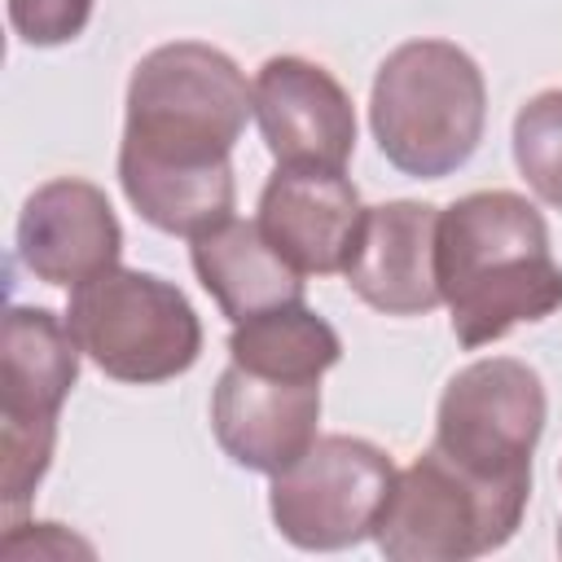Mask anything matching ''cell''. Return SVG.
Wrapping results in <instances>:
<instances>
[{"label":"cell","instance_id":"1","mask_svg":"<svg viewBox=\"0 0 562 562\" xmlns=\"http://www.w3.org/2000/svg\"><path fill=\"white\" fill-rule=\"evenodd\" d=\"M250 114V83L224 48L202 40L149 48L127 79L119 140V184L136 215L189 241L233 220V145Z\"/></svg>","mask_w":562,"mask_h":562},{"label":"cell","instance_id":"2","mask_svg":"<svg viewBox=\"0 0 562 562\" xmlns=\"http://www.w3.org/2000/svg\"><path fill=\"white\" fill-rule=\"evenodd\" d=\"M439 294L461 347H487L514 325L562 307V263L536 202L514 189H479L439 211Z\"/></svg>","mask_w":562,"mask_h":562},{"label":"cell","instance_id":"3","mask_svg":"<svg viewBox=\"0 0 562 562\" xmlns=\"http://www.w3.org/2000/svg\"><path fill=\"white\" fill-rule=\"evenodd\" d=\"M487 83L452 40H408L373 75L369 127L382 158L413 180H443L483 140Z\"/></svg>","mask_w":562,"mask_h":562},{"label":"cell","instance_id":"4","mask_svg":"<svg viewBox=\"0 0 562 562\" xmlns=\"http://www.w3.org/2000/svg\"><path fill=\"white\" fill-rule=\"evenodd\" d=\"M66 325L105 378L132 386L180 378L202 356V321L184 290L140 268H110L75 285Z\"/></svg>","mask_w":562,"mask_h":562},{"label":"cell","instance_id":"5","mask_svg":"<svg viewBox=\"0 0 562 562\" xmlns=\"http://www.w3.org/2000/svg\"><path fill=\"white\" fill-rule=\"evenodd\" d=\"M527 496L531 483H487L430 443L395 474L373 540L391 562L483 558L518 531Z\"/></svg>","mask_w":562,"mask_h":562},{"label":"cell","instance_id":"6","mask_svg":"<svg viewBox=\"0 0 562 562\" xmlns=\"http://www.w3.org/2000/svg\"><path fill=\"white\" fill-rule=\"evenodd\" d=\"M79 338L66 316L13 303L0 329V501L18 514L48 474L57 413L79 382Z\"/></svg>","mask_w":562,"mask_h":562},{"label":"cell","instance_id":"7","mask_svg":"<svg viewBox=\"0 0 562 562\" xmlns=\"http://www.w3.org/2000/svg\"><path fill=\"white\" fill-rule=\"evenodd\" d=\"M544 413L540 373L514 356H487L448 378L435 408V448L487 483H531Z\"/></svg>","mask_w":562,"mask_h":562},{"label":"cell","instance_id":"8","mask_svg":"<svg viewBox=\"0 0 562 562\" xmlns=\"http://www.w3.org/2000/svg\"><path fill=\"white\" fill-rule=\"evenodd\" d=\"M386 448L360 435H316V443L272 474L268 509L277 531L299 549H347L373 536L395 487Z\"/></svg>","mask_w":562,"mask_h":562},{"label":"cell","instance_id":"9","mask_svg":"<svg viewBox=\"0 0 562 562\" xmlns=\"http://www.w3.org/2000/svg\"><path fill=\"white\" fill-rule=\"evenodd\" d=\"M250 105L277 167L342 171L356 154V110L347 88L307 57H268L250 83Z\"/></svg>","mask_w":562,"mask_h":562},{"label":"cell","instance_id":"10","mask_svg":"<svg viewBox=\"0 0 562 562\" xmlns=\"http://www.w3.org/2000/svg\"><path fill=\"white\" fill-rule=\"evenodd\" d=\"M342 277L382 316H426L439 307V206L413 198L364 206Z\"/></svg>","mask_w":562,"mask_h":562},{"label":"cell","instance_id":"11","mask_svg":"<svg viewBox=\"0 0 562 562\" xmlns=\"http://www.w3.org/2000/svg\"><path fill=\"white\" fill-rule=\"evenodd\" d=\"M18 255L26 272L44 285L75 290L123 255V228L110 198L79 176H57L40 184L18 215Z\"/></svg>","mask_w":562,"mask_h":562},{"label":"cell","instance_id":"12","mask_svg":"<svg viewBox=\"0 0 562 562\" xmlns=\"http://www.w3.org/2000/svg\"><path fill=\"white\" fill-rule=\"evenodd\" d=\"M321 426V382H281L228 360L211 391V430L228 461L255 474L294 465Z\"/></svg>","mask_w":562,"mask_h":562},{"label":"cell","instance_id":"13","mask_svg":"<svg viewBox=\"0 0 562 562\" xmlns=\"http://www.w3.org/2000/svg\"><path fill=\"white\" fill-rule=\"evenodd\" d=\"M255 220L285 263H294L303 277H329L347 268L364 206L342 171L277 167L259 193Z\"/></svg>","mask_w":562,"mask_h":562},{"label":"cell","instance_id":"14","mask_svg":"<svg viewBox=\"0 0 562 562\" xmlns=\"http://www.w3.org/2000/svg\"><path fill=\"white\" fill-rule=\"evenodd\" d=\"M189 259L202 290L233 325L285 303H303V272L272 250L259 220H224L198 233L189 241Z\"/></svg>","mask_w":562,"mask_h":562},{"label":"cell","instance_id":"15","mask_svg":"<svg viewBox=\"0 0 562 562\" xmlns=\"http://www.w3.org/2000/svg\"><path fill=\"white\" fill-rule=\"evenodd\" d=\"M228 360L281 382H321L342 360V338L307 303H285L233 325Z\"/></svg>","mask_w":562,"mask_h":562},{"label":"cell","instance_id":"16","mask_svg":"<svg viewBox=\"0 0 562 562\" xmlns=\"http://www.w3.org/2000/svg\"><path fill=\"white\" fill-rule=\"evenodd\" d=\"M514 162L531 193L562 211V88H544L514 114Z\"/></svg>","mask_w":562,"mask_h":562},{"label":"cell","instance_id":"17","mask_svg":"<svg viewBox=\"0 0 562 562\" xmlns=\"http://www.w3.org/2000/svg\"><path fill=\"white\" fill-rule=\"evenodd\" d=\"M92 18V0H9V22L22 44L57 48L83 35Z\"/></svg>","mask_w":562,"mask_h":562},{"label":"cell","instance_id":"18","mask_svg":"<svg viewBox=\"0 0 562 562\" xmlns=\"http://www.w3.org/2000/svg\"><path fill=\"white\" fill-rule=\"evenodd\" d=\"M4 558H66V553H83L92 558V544L70 536L61 522H9L4 540H0Z\"/></svg>","mask_w":562,"mask_h":562},{"label":"cell","instance_id":"19","mask_svg":"<svg viewBox=\"0 0 562 562\" xmlns=\"http://www.w3.org/2000/svg\"><path fill=\"white\" fill-rule=\"evenodd\" d=\"M558 553H562V522H558Z\"/></svg>","mask_w":562,"mask_h":562}]
</instances>
